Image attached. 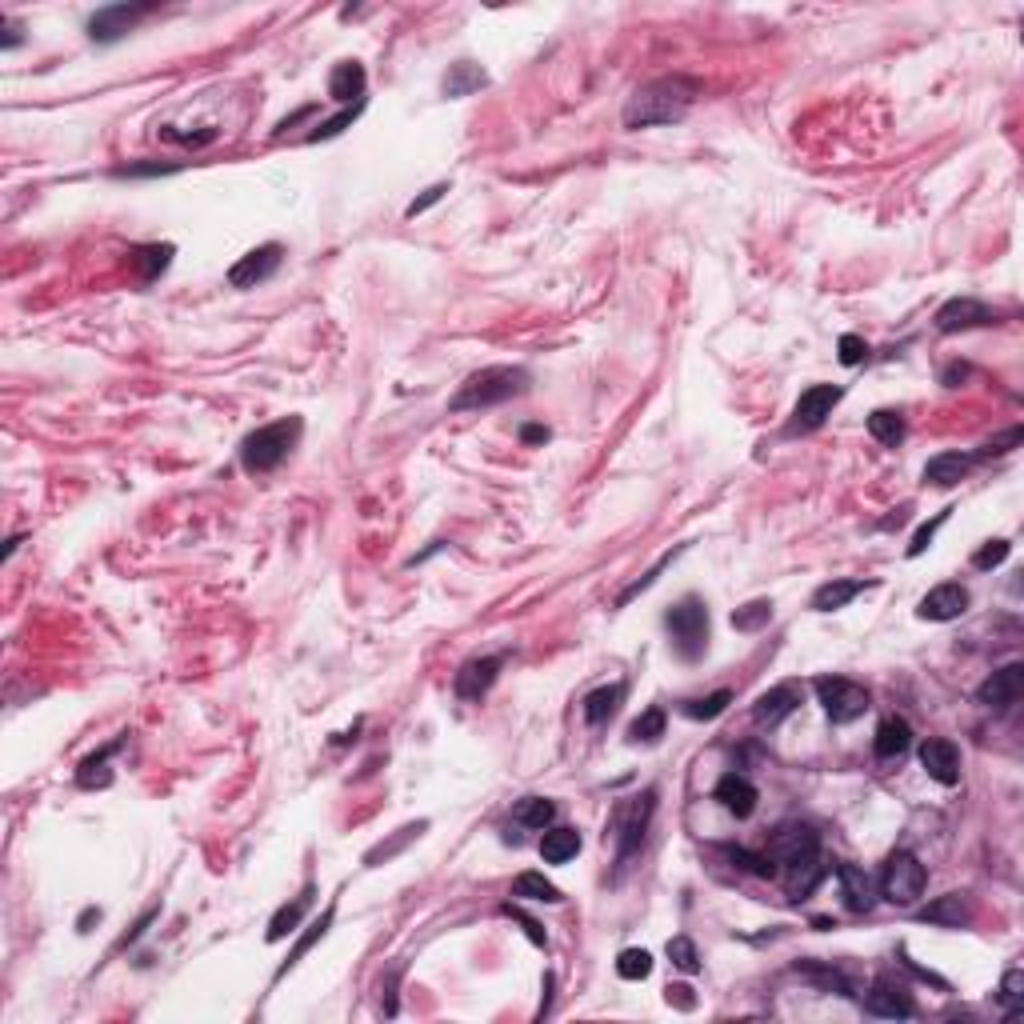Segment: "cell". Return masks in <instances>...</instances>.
Wrapping results in <instances>:
<instances>
[{"instance_id":"6da1fadb","label":"cell","mask_w":1024,"mask_h":1024,"mask_svg":"<svg viewBox=\"0 0 1024 1024\" xmlns=\"http://www.w3.org/2000/svg\"><path fill=\"white\" fill-rule=\"evenodd\" d=\"M764 856L776 864V876L784 880V892L792 900H804L820 880H824V864H820V836L812 824H780L768 836Z\"/></svg>"},{"instance_id":"7a4b0ae2","label":"cell","mask_w":1024,"mask_h":1024,"mask_svg":"<svg viewBox=\"0 0 1024 1024\" xmlns=\"http://www.w3.org/2000/svg\"><path fill=\"white\" fill-rule=\"evenodd\" d=\"M696 96H700V80L680 76V72H672V76H656V80L640 84V88L628 96V104H624L620 120H624V128H628V132L656 128V124H676V120H684V116H688V108L696 104Z\"/></svg>"},{"instance_id":"3957f363","label":"cell","mask_w":1024,"mask_h":1024,"mask_svg":"<svg viewBox=\"0 0 1024 1024\" xmlns=\"http://www.w3.org/2000/svg\"><path fill=\"white\" fill-rule=\"evenodd\" d=\"M528 384H532L528 368H520V364H488V368L464 376V384L448 400V412H480V408L504 404L512 396H524Z\"/></svg>"},{"instance_id":"277c9868","label":"cell","mask_w":1024,"mask_h":1024,"mask_svg":"<svg viewBox=\"0 0 1024 1024\" xmlns=\"http://www.w3.org/2000/svg\"><path fill=\"white\" fill-rule=\"evenodd\" d=\"M652 812H656V788H644L640 796H628V800L616 804L612 828H608V832H612V844H616V876H612V880H620L624 868H628V864L636 860V852L644 848Z\"/></svg>"},{"instance_id":"5b68a950","label":"cell","mask_w":1024,"mask_h":1024,"mask_svg":"<svg viewBox=\"0 0 1024 1024\" xmlns=\"http://www.w3.org/2000/svg\"><path fill=\"white\" fill-rule=\"evenodd\" d=\"M300 432H304L300 416H284V420H272V424L248 432L244 444H240V464L248 472H272L300 444Z\"/></svg>"},{"instance_id":"8992f818","label":"cell","mask_w":1024,"mask_h":1024,"mask_svg":"<svg viewBox=\"0 0 1024 1024\" xmlns=\"http://www.w3.org/2000/svg\"><path fill=\"white\" fill-rule=\"evenodd\" d=\"M664 628L672 636V648L680 660H700L708 648V604L700 596H680L668 612H664Z\"/></svg>"},{"instance_id":"52a82bcc","label":"cell","mask_w":1024,"mask_h":1024,"mask_svg":"<svg viewBox=\"0 0 1024 1024\" xmlns=\"http://www.w3.org/2000/svg\"><path fill=\"white\" fill-rule=\"evenodd\" d=\"M924 884H928V868L920 864L916 852L908 848H896L888 860H884V872H880V896L896 908H912L920 896H924Z\"/></svg>"},{"instance_id":"ba28073f","label":"cell","mask_w":1024,"mask_h":1024,"mask_svg":"<svg viewBox=\"0 0 1024 1024\" xmlns=\"http://www.w3.org/2000/svg\"><path fill=\"white\" fill-rule=\"evenodd\" d=\"M812 688H816V696H820V704H824L832 724H852V720H860L868 712V688L848 680V676H816Z\"/></svg>"},{"instance_id":"9c48e42d","label":"cell","mask_w":1024,"mask_h":1024,"mask_svg":"<svg viewBox=\"0 0 1024 1024\" xmlns=\"http://www.w3.org/2000/svg\"><path fill=\"white\" fill-rule=\"evenodd\" d=\"M280 260H284V248H280L276 240H268V244L244 252V256L228 268V284H232V288H256V284H264V280L280 268Z\"/></svg>"},{"instance_id":"30bf717a","label":"cell","mask_w":1024,"mask_h":1024,"mask_svg":"<svg viewBox=\"0 0 1024 1024\" xmlns=\"http://www.w3.org/2000/svg\"><path fill=\"white\" fill-rule=\"evenodd\" d=\"M864 1008H868L872 1016H884V1020H908V1016H916L912 992H908L900 980H892V976H876V980H872V988H868V996H864Z\"/></svg>"},{"instance_id":"8fae6325","label":"cell","mask_w":1024,"mask_h":1024,"mask_svg":"<svg viewBox=\"0 0 1024 1024\" xmlns=\"http://www.w3.org/2000/svg\"><path fill=\"white\" fill-rule=\"evenodd\" d=\"M840 396H844L840 384H812V388H804L800 400H796V408H792V432H812V428H820L824 416L840 404Z\"/></svg>"},{"instance_id":"7c38bea8","label":"cell","mask_w":1024,"mask_h":1024,"mask_svg":"<svg viewBox=\"0 0 1024 1024\" xmlns=\"http://www.w3.org/2000/svg\"><path fill=\"white\" fill-rule=\"evenodd\" d=\"M148 12H152V4H108V8L92 12V20H88V36H92V40H100V44L120 40V36H124V32H132Z\"/></svg>"},{"instance_id":"4fadbf2b","label":"cell","mask_w":1024,"mask_h":1024,"mask_svg":"<svg viewBox=\"0 0 1024 1024\" xmlns=\"http://www.w3.org/2000/svg\"><path fill=\"white\" fill-rule=\"evenodd\" d=\"M500 668H504V656H472V660H464V664L456 668L452 692H456L460 700H480V696L496 684Z\"/></svg>"},{"instance_id":"5bb4252c","label":"cell","mask_w":1024,"mask_h":1024,"mask_svg":"<svg viewBox=\"0 0 1024 1024\" xmlns=\"http://www.w3.org/2000/svg\"><path fill=\"white\" fill-rule=\"evenodd\" d=\"M800 700H804V688H800L796 680H784V684H776V688H768V692L756 696L752 720H756L760 728H776L780 720H788V716L800 708Z\"/></svg>"},{"instance_id":"9a60e30c","label":"cell","mask_w":1024,"mask_h":1024,"mask_svg":"<svg viewBox=\"0 0 1024 1024\" xmlns=\"http://www.w3.org/2000/svg\"><path fill=\"white\" fill-rule=\"evenodd\" d=\"M1024 696V664H1004V668H996L980 688H976V700L984 704V708H1012L1016 700Z\"/></svg>"},{"instance_id":"2e32d148","label":"cell","mask_w":1024,"mask_h":1024,"mask_svg":"<svg viewBox=\"0 0 1024 1024\" xmlns=\"http://www.w3.org/2000/svg\"><path fill=\"white\" fill-rule=\"evenodd\" d=\"M932 320H936L940 332H968V328L992 324V312H988V304H980V300H972V296H952V300H944V304L936 308Z\"/></svg>"},{"instance_id":"e0dca14e","label":"cell","mask_w":1024,"mask_h":1024,"mask_svg":"<svg viewBox=\"0 0 1024 1024\" xmlns=\"http://www.w3.org/2000/svg\"><path fill=\"white\" fill-rule=\"evenodd\" d=\"M964 612H968V588H964V584H956V580L936 584V588L920 600V608H916V616H920V620H936V624L956 620V616H964Z\"/></svg>"},{"instance_id":"ac0fdd59","label":"cell","mask_w":1024,"mask_h":1024,"mask_svg":"<svg viewBox=\"0 0 1024 1024\" xmlns=\"http://www.w3.org/2000/svg\"><path fill=\"white\" fill-rule=\"evenodd\" d=\"M920 764H924V772H928L936 784H944V788H952V784L960 780V752H956V744L944 740V736H928V740L920 744Z\"/></svg>"},{"instance_id":"d6986e66","label":"cell","mask_w":1024,"mask_h":1024,"mask_svg":"<svg viewBox=\"0 0 1024 1024\" xmlns=\"http://www.w3.org/2000/svg\"><path fill=\"white\" fill-rule=\"evenodd\" d=\"M712 800H720V808H724V812H732L736 820H748V816L756 812V800H760V792H756V784H752L748 776H740V772H728V776H720V780H716V788H712Z\"/></svg>"},{"instance_id":"ffe728a7","label":"cell","mask_w":1024,"mask_h":1024,"mask_svg":"<svg viewBox=\"0 0 1024 1024\" xmlns=\"http://www.w3.org/2000/svg\"><path fill=\"white\" fill-rule=\"evenodd\" d=\"M832 872H836V880H840V896H844V908H848V912H868V908L876 904V884H872V876H868L860 864L840 860V864H832Z\"/></svg>"},{"instance_id":"44dd1931","label":"cell","mask_w":1024,"mask_h":1024,"mask_svg":"<svg viewBox=\"0 0 1024 1024\" xmlns=\"http://www.w3.org/2000/svg\"><path fill=\"white\" fill-rule=\"evenodd\" d=\"M916 920L936 924V928H968L972 924V896L968 892H944L932 904L916 912Z\"/></svg>"},{"instance_id":"7402d4cb","label":"cell","mask_w":1024,"mask_h":1024,"mask_svg":"<svg viewBox=\"0 0 1024 1024\" xmlns=\"http://www.w3.org/2000/svg\"><path fill=\"white\" fill-rule=\"evenodd\" d=\"M624 696H628V688L616 680V684H600V688H592L584 700H580V716H584V724H592V728H600V724H608L612 716H616V708L624 704Z\"/></svg>"},{"instance_id":"603a6c76","label":"cell","mask_w":1024,"mask_h":1024,"mask_svg":"<svg viewBox=\"0 0 1024 1024\" xmlns=\"http://www.w3.org/2000/svg\"><path fill=\"white\" fill-rule=\"evenodd\" d=\"M364 84H368V72H364V64H356V60H340L332 72H328V96L336 100V104H360V96H364Z\"/></svg>"},{"instance_id":"cb8c5ba5","label":"cell","mask_w":1024,"mask_h":1024,"mask_svg":"<svg viewBox=\"0 0 1024 1024\" xmlns=\"http://www.w3.org/2000/svg\"><path fill=\"white\" fill-rule=\"evenodd\" d=\"M972 464H976V456H964V452H940V456H932V460L924 464V480H928L932 488H956V484L972 472Z\"/></svg>"},{"instance_id":"d4e9b609","label":"cell","mask_w":1024,"mask_h":1024,"mask_svg":"<svg viewBox=\"0 0 1024 1024\" xmlns=\"http://www.w3.org/2000/svg\"><path fill=\"white\" fill-rule=\"evenodd\" d=\"M908 748H912V728H908V720H904V716L880 720V728H876V736H872L876 760H900Z\"/></svg>"},{"instance_id":"484cf974","label":"cell","mask_w":1024,"mask_h":1024,"mask_svg":"<svg viewBox=\"0 0 1024 1024\" xmlns=\"http://www.w3.org/2000/svg\"><path fill=\"white\" fill-rule=\"evenodd\" d=\"M864 588H872V580H824L812 592V612H840L848 600H856Z\"/></svg>"},{"instance_id":"4316f807","label":"cell","mask_w":1024,"mask_h":1024,"mask_svg":"<svg viewBox=\"0 0 1024 1024\" xmlns=\"http://www.w3.org/2000/svg\"><path fill=\"white\" fill-rule=\"evenodd\" d=\"M484 84H488V72H484L480 64H472V60L448 64V72H444V80H440V88H444L448 100H460V96H468V92H476V88H484Z\"/></svg>"},{"instance_id":"83f0119b","label":"cell","mask_w":1024,"mask_h":1024,"mask_svg":"<svg viewBox=\"0 0 1024 1024\" xmlns=\"http://www.w3.org/2000/svg\"><path fill=\"white\" fill-rule=\"evenodd\" d=\"M424 828H428V820H416V824H404V828H396L388 840H380V844H372V848L364 852V864H368V868H380V864H388V860H392V856H400V852H404V848H408V844H412V840H416Z\"/></svg>"},{"instance_id":"f1b7e54d","label":"cell","mask_w":1024,"mask_h":1024,"mask_svg":"<svg viewBox=\"0 0 1024 1024\" xmlns=\"http://www.w3.org/2000/svg\"><path fill=\"white\" fill-rule=\"evenodd\" d=\"M580 852V832L576 828H564V824H548L544 828V836H540V856L548 860V864H564V860H572Z\"/></svg>"},{"instance_id":"f546056e","label":"cell","mask_w":1024,"mask_h":1024,"mask_svg":"<svg viewBox=\"0 0 1024 1024\" xmlns=\"http://www.w3.org/2000/svg\"><path fill=\"white\" fill-rule=\"evenodd\" d=\"M308 904H312V884H304V892H300L292 904H280V908H276V916L268 920V940L276 944V940H284L288 932H296V924H300V916L308 912Z\"/></svg>"},{"instance_id":"4dcf8cb0","label":"cell","mask_w":1024,"mask_h":1024,"mask_svg":"<svg viewBox=\"0 0 1024 1024\" xmlns=\"http://www.w3.org/2000/svg\"><path fill=\"white\" fill-rule=\"evenodd\" d=\"M116 748H120V740H112L108 748H100V752L84 756V760H80V768H76V784H80V788H108V784H112L108 756H112Z\"/></svg>"},{"instance_id":"1f68e13d","label":"cell","mask_w":1024,"mask_h":1024,"mask_svg":"<svg viewBox=\"0 0 1024 1024\" xmlns=\"http://www.w3.org/2000/svg\"><path fill=\"white\" fill-rule=\"evenodd\" d=\"M512 820L524 828H548L556 820V804L548 796H520L512 804Z\"/></svg>"},{"instance_id":"d6a6232c","label":"cell","mask_w":1024,"mask_h":1024,"mask_svg":"<svg viewBox=\"0 0 1024 1024\" xmlns=\"http://www.w3.org/2000/svg\"><path fill=\"white\" fill-rule=\"evenodd\" d=\"M512 896H520V900H540V904H560V900H564V892H560L552 880H544V872H520V876L512 880Z\"/></svg>"},{"instance_id":"836d02e7","label":"cell","mask_w":1024,"mask_h":1024,"mask_svg":"<svg viewBox=\"0 0 1024 1024\" xmlns=\"http://www.w3.org/2000/svg\"><path fill=\"white\" fill-rule=\"evenodd\" d=\"M332 920H336V900H332V904H328V908H324V912H320V916H316V920L308 924V932H304V936H300V940L292 944L288 960H284V964L276 968V980H280V976H284V972H288V968H292V964H296V960H300V956H304V952H308V948H312L316 940H324V932L332 928Z\"/></svg>"},{"instance_id":"e575fe53","label":"cell","mask_w":1024,"mask_h":1024,"mask_svg":"<svg viewBox=\"0 0 1024 1024\" xmlns=\"http://www.w3.org/2000/svg\"><path fill=\"white\" fill-rule=\"evenodd\" d=\"M172 244H140V248H132L128 256H132V264H136V272H140V280H156L168 264H172Z\"/></svg>"},{"instance_id":"d590c367","label":"cell","mask_w":1024,"mask_h":1024,"mask_svg":"<svg viewBox=\"0 0 1024 1024\" xmlns=\"http://www.w3.org/2000/svg\"><path fill=\"white\" fill-rule=\"evenodd\" d=\"M868 436L880 440V444H888V448H896V444L904 440V416L892 412V408H876V412L868 416Z\"/></svg>"},{"instance_id":"8d00e7d4","label":"cell","mask_w":1024,"mask_h":1024,"mask_svg":"<svg viewBox=\"0 0 1024 1024\" xmlns=\"http://www.w3.org/2000/svg\"><path fill=\"white\" fill-rule=\"evenodd\" d=\"M664 724H668V716H664V708H644L632 724H628V740L632 744H656L660 736H664Z\"/></svg>"},{"instance_id":"74e56055","label":"cell","mask_w":1024,"mask_h":1024,"mask_svg":"<svg viewBox=\"0 0 1024 1024\" xmlns=\"http://www.w3.org/2000/svg\"><path fill=\"white\" fill-rule=\"evenodd\" d=\"M728 704H732V692H728V688H716V692H708V696H700V700H684L680 712H684L688 720H716Z\"/></svg>"},{"instance_id":"f35d334b","label":"cell","mask_w":1024,"mask_h":1024,"mask_svg":"<svg viewBox=\"0 0 1024 1024\" xmlns=\"http://www.w3.org/2000/svg\"><path fill=\"white\" fill-rule=\"evenodd\" d=\"M772 620V600H748V604H740L736 612H732V628L736 632H756V628H764Z\"/></svg>"},{"instance_id":"ab89813d","label":"cell","mask_w":1024,"mask_h":1024,"mask_svg":"<svg viewBox=\"0 0 1024 1024\" xmlns=\"http://www.w3.org/2000/svg\"><path fill=\"white\" fill-rule=\"evenodd\" d=\"M652 972V952L648 948H624L616 956V976L620 980H644Z\"/></svg>"},{"instance_id":"60d3db41","label":"cell","mask_w":1024,"mask_h":1024,"mask_svg":"<svg viewBox=\"0 0 1024 1024\" xmlns=\"http://www.w3.org/2000/svg\"><path fill=\"white\" fill-rule=\"evenodd\" d=\"M680 552H684V548H672V552H664V556H660V560H656V564H652V568H648L640 580H632V584H628V588L616 596V608H624V604H628V600H636L644 588H652V584H656V576H660V572H664V568H668V564H672Z\"/></svg>"},{"instance_id":"b9f144b4","label":"cell","mask_w":1024,"mask_h":1024,"mask_svg":"<svg viewBox=\"0 0 1024 1024\" xmlns=\"http://www.w3.org/2000/svg\"><path fill=\"white\" fill-rule=\"evenodd\" d=\"M996 1000L1004 1004L1008 1020H1016V1016H1020V1000H1024V972H1020V968H1008V972H1004V980H1000V992H996Z\"/></svg>"},{"instance_id":"7bdbcfd3","label":"cell","mask_w":1024,"mask_h":1024,"mask_svg":"<svg viewBox=\"0 0 1024 1024\" xmlns=\"http://www.w3.org/2000/svg\"><path fill=\"white\" fill-rule=\"evenodd\" d=\"M360 108H364V100H360V104H352V108H344V112H336L332 120L316 124V128H312L304 140H308V144H316V140H332V136H340V132H344V128H348L356 116H360Z\"/></svg>"},{"instance_id":"ee69618b","label":"cell","mask_w":1024,"mask_h":1024,"mask_svg":"<svg viewBox=\"0 0 1024 1024\" xmlns=\"http://www.w3.org/2000/svg\"><path fill=\"white\" fill-rule=\"evenodd\" d=\"M1008 552H1012V544H1008L1004 536H996V540H988V544H980V548L972 552V568H976V572H988V568L1004 564Z\"/></svg>"},{"instance_id":"f6af8a7d","label":"cell","mask_w":1024,"mask_h":1024,"mask_svg":"<svg viewBox=\"0 0 1024 1024\" xmlns=\"http://www.w3.org/2000/svg\"><path fill=\"white\" fill-rule=\"evenodd\" d=\"M668 960H672L680 972H696V968H700V952H696L692 936H672V940H668Z\"/></svg>"},{"instance_id":"bcb514c9","label":"cell","mask_w":1024,"mask_h":1024,"mask_svg":"<svg viewBox=\"0 0 1024 1024\" xmlns=\"http://www.w3.org/2000/svg\"><path fill=\"white\" fill-rule=\"evenodd\" d=\"M796 972H804V976H808V980H816L820 988H836L840 996H856V992H852V984H848V980H844L836 968H820V964H796Z\"/></svg>"},{"instance_id":"7dc6e473","label":"cell","mask_w":1024,"mask_h":1024,"mask_svg":"<svg viewBox=\"0 0 1024 1024\" xmlns=\"http://www.w3.org/2000/svg\"><path fill=\"white\" fill-rule=\"evenodd\" d=\"M948 516H952V508H940V512H936V516H932V520H928V524H920V528H916V532H912V544H908V556H920V552H924V548H928V544H932V536H936V528H940V524H944V520H948Z\"/></svg>"},{"instance_id":"c3c4849f","label":"cell","mask_w":1024,"mask_h":1024,"mask_svg":"<svg viewBox=\"0 0 1024 1024\" xmlns=\"http://www.w3.org/2000/svg\"><path fill=\"white\" fill-rule=\"evenodd\" d=\"M836 352H840V364H848V368H856L860 360H868V344H864L856 332H844V336L836 340Z\"/></svg>"},{"instance_id":"681fc988","label":"cell","mask_w":1024,"mask_h":1024,"mask_svg":"<svg viewBox=\"0 0 1024 1024\" xmlns=\"http://www.w3.org/2000/svg\"><path fill=\"white\" fill-rule=\"evenodd\" d=\"M1020 428H1008V432H1000V436H992L988 444H980V452H976V460H988V456H1004V452H1012L1016 444H1020Z\"/></svg>"},{"instance_id":"f907efd6","label":"cell","mask_w":1024,"mask_h":1024,"mask_svg":"<svg viewBox=\"0 0 1024 1024\" xmlns=\"http://www.w3.org/2000/svg\"><path fill=\"white\" fill-rule=\"evenodd\" d=\"M664 1000H668L672 1008H680V1012H692V1008H696V996H692L688 984H668V988H664Z\"/></svg>"},{"instance_id":"816d5d0a","label":"cell","mask_w":1024,"mask_h":1024,"mask_svg":"<svg viewBox=\"0 0 1024 1024\" xmlns=\"http://www.w3.org/2000/svg\"><path fill=\"white\" fill-rule=\"evenodd\" d=\"M444 192H448V184H432V188H424V196H416V200L404 208V216H420V212H424V208H432Z\"/></svg>"},{"instance_id":"f5cc1de1","label":"cell","mask_w":1024,"mask_h":1024,"mask_svg":"<svg viewBox=\"0 0 1024 1024\" xmlns=\"http://www.w3.org/2000/svg\"><path fill=\"white\" fill-rule=\"evenodd\" d=\"M396 980H400V968H392L388 980H380V1008H384V1016H396Z\"/></svg>"},{"instance_id":"db71d44e","label":"cell","mask_w":1024,"mask_h":1024,"mask_svg":"<svg viewBox=\"0 0 1024 1024\" xmlns=\"http://www.w3.org/2000/svg\"><path fill=\"white\" fill-rule=\"evenodd\" d=\"M504 916H512V920L528 932V940H532V944H544V932H540V924H536L532 916H524V912H520V908H512V904H504Z\"/></svg>"},{"instance_id":"11a10c76","label":"cell","mask_w":1024,"mask_h":1024,"mask_svg":"<svg viewBox=\"0 0 1024 1024\" xmlns=\"http://www.w3.org/2000/svg\"><path fill=\"white\" fill-rule=\"evenodd\" d=\"M548 436H552V432H548L544 424H524V428H520V440H524V444H544Z\"/></svg>"},{"instance_id":"9f6ffc18","label":"cell","mask_w":1024,"mask_h":1024,"mask_svg":"<svg viewBox=\"0 0 1024 1024\" xmlns=\"http://www.w3.org/2000/svg\"><path fill=\"white\" fill-rule=\"evenodd\" d=\"M552 984H556V980H552V972H548V976H544V1000H540V1012H536V1020H544V1016H548V1004H552Z\"/></svg>"},{"instance_id":"6f0895ef","label":"cell","mask_w":1024,"mask_h":1024,"mask_svg":"<svg viewBox=\"0 0 1024 1024\" xmlns=\"http://www.w3.org/2000/svg\"><path fill=\"white\" fill-rule=\"evenodd\" d=\"M964 376H968V368H964V364H952V368L944 372V384H948V388H956V380H964Z\"/></svg>"},{"instance_id":"680465c9","label":"cell","mask_w":1024,"mask_h":1024,"mask_svg":"<svg viewBox=\"0 0 1024 1024\" xmlns=\"http://www.w3.org/2000/svg\"><path fill=\"white\" fill-rule=\"evenodd\" d=\"M4 28H8V36H4V48H16V44H20V28H16L12 20H4Z\"/></svg>"},{"instance_id":"91938a15","label":"cell","mask_w":1024,"mask_h":1024,"mask_svg":"<svg viewBox=\"0 0 1024 1024\" xmlns=\"http://www.w3.org/2000/svg\"><path fill=\"white\" fill-rule=\"evenodd\" d=\"M92 920H100V908H84V916L76 920V928H80V932H88V924H92Z\"/></svg>"}]
</instances>
